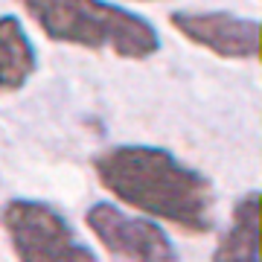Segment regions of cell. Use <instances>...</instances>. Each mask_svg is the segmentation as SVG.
<instances>
[{"label":"cell","mask_w":262,"mask_h":262,"mask_svg":"<svg viewBox=\"0 0 262 262\" xmlns=\"http://www.w3.org/2000/svg\"><path fill=\"white\" fill-rule=\"evenodd\" d=\"M18 262H99L58 207L38 198H9L0 210Z\"/></svg>","instance_id":"3957f363"},{"label":"cell","mask_w":262,"mask_h":262,"mask_svg":"<svg viewBox=\"0 0 262 262\" xmlns=\"http://www.w3.org/2000/svg\"><path fill=\"white\" fill-rule=\"evenodd\" d=\"M140 3H155V0H140Z\"/></svg>","instance_id":"ba28073f"},{"label":"cell","mask_w":262,"mask_h":262,"mask_svg":"<svg viewBox=\"0 0 262 262\" xmlns=\"http://www.w3.org/2000/svg\"><path fill=\"white\" fill-rule=\"evenodd\" d=\"M50 41L82 50H108L120 58L146 61L163 41L151 20L111 0H15Z\"/></svg>","instance_id":"7a4b0ae2"},{"label":"cell","mask_w":262,"mask_h":262,"mask_svg":"<svg viewBox=\"0 0 262 262\" xmlns=\"http://www.w3.org/2000/svg\"><path fill=\"white\" fill-rule=\"evenodd\" d=\"M172 29L189 44L210 50L219 58L259 61L262 64V20L242 18L233 12H187L178 9L169 15Z\"/></svg>","instance_id":"5b68a950"},{"label":"cell","mask_w":262,"mask_h":262,"mask_svg":"<svg viewBox=\"0 0 262 262\" xmlns=\"http://www.w3.org/2000/svg\"><path fill=\"white\" fill-rule=\"evenodd\" d=\"M213 262H262V192H248L233 204Z\"/></svg>","instance_id":"8992f818"},{"label":"cell","mask_w":262,"mask_h":262,"mask_svg":"<svg viewBox=\"0 0 262 262\" xmlns=\"http://www.w3.org/2000/svg\"><path fill=\"white\" fill-rule=\"evenodd\" d=\"M38 70L35 44L15 15H0V91L15 94Z\"/></svg>","instance_id":"52a82bcc"},{"label":"cell","mask_w":262,"mask_h":262,"mask_svg":"<svg viewBox=\"0 0 262 262\" xmlns=\"http://www.w3.org/2000/svg\"><path fill=\"white\" fill-rule=\"evenodd\" d=\"M91 163L99 184L120 204H128L140 215L169 222L192 236L213 227V181L187 166L169 149L120 143L99 151Z\"/></svg>","instance_id":"6da1fadb"},{"label":"cell","mask_w":262,"mask_h":262,"mask_svg":"<svg viewBox=\"0 0 262 262\" xmlns=\"http://www.w3.org/2000/svg\"><path fill=\"white\" fill-rule=\"evenodd\" d=\"M84 225L105 251L125 262H181L175 242L149 215H134L111 201H96L84 210Z\"/></svg>","instance_id":"277c9868"}]
</instances>
